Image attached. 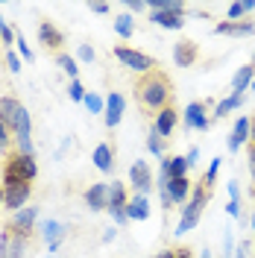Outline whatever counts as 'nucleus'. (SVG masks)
Segmentation results:
<instances>
[{"label": "nucleus", "instance_id": "f257e3e1", "mask_svg": "<svg viewBox=\"0 0 255 258\" xmlns=\"http://www.w3.org/2000/svg\"><path fill=\"white\" fill-rule=\"evenodd\" d=\"M173 94V85H170V77L161 74V71H153V74H144L138 85H135V97L147 112L159 114L161 109H167V100Z\"/></svg>", "mask_w": 255, "mask_h": 258}, {"label": "nucleus", "instance_id": "f03ea898", "mask_svg": "<svg viewBox=\"0 0 255 258\" xmlns=\"http://www.w3.org/2000/svg\"><path fill=\"white\" fill-rule=\"evenodd\" d=\"M208 197H211V191L203 188V185H197V188L191 191V200L185 203L182 217H179V223H176V235H179V238H185L191 229H197L200 217H203V209H206V203H208Z\"/></svg>", "mask_w": 255, "mask_h": 258}, {"label": "nucleus", "instance_id": "7ed1b4c3", "mask_svg": "<svg viewBox=\"0 0 255 258\" xmlns=\"http://www.w3.org/2000/svg\"><path fill=\"white\" fill-rule=\"evenodd\" d=\"M114 59L123 64V68L135 71V74H153V71H156V59H153V56H147V53H138V50L114 47Z\"/></svg>", "mask_w": 255, "mask_h": 258}, {"label": "nucleus", "instance_id": "20e7f679", "mask_svg": "<svg viewBox=\"0 0 255 258\" xmlns=\"http://www.w3.org/2000/svg\"><path fill=\"white\" fill-rule=\"evenodd\" d=\"M35 220H38V209L35 206H24L21 211H15L6 223V232L12 235H21V238H30L32 229H35Z\"/></svg>", "mask_w": 255, "mask_h": 258}, {"label": "nucleus", "instance_id": "39448f33", "mask_svg": "<svg viewBox=\"0 0 255 258\" xmlns=\"http://www.w3.org/2000/svg\"><path fill=\"white\" fill-rule=\"evenodd\" d=\"M24 114H27V106L21 100H15V97H0V123L9 129V132L18 129Z\"/></svg>", "mask_w": 255, "mask_h": 258}, {"label": "nucleus", "instance_id": "423d86ee", "mask_svg": "<svg viewBox=\"0 0 255 258\" xmlns=\"http://www.w3.org/2000/svg\"><path fill=\"white\" fill-rule=\"evenodd\" d=\"M0 185H3V182H0ZM3 191H6L3 206L15 214V211H21L27 206V200H30V194H32V185L30 182H12V185H3Z\"/></svg>", "mask_w": 255, "mask_h": 258}, {"label": "nucleus", "instance_id": "0eeeda50", "mask_svg": "<svg viewBox=\"0 0 255 258\" xmlns=\"http://www.w3.org/2000/svg\"><path fill=\"white\" fill-rule=\"evenodd\" d=\"M6 167L21 176L24 182H32V179L38 176V164H35V156H21V153H12L9 161H6Z\"/></svg>", "mask_w": 255, "mask_h": 258}, {"label": "nucleus", "instance_id": "6e6552de", "mask_svg": "<svg viewBox=\"0 0 255 258\" xmlns=\"http://www.w3.org/2000/svg\"><path fill=\"white\" fill-rule=\"evenodd\" d=\"M129 185L135 188V194H150V188H153V173H150V164L144 159L132 161V167H129Z\"/></svg>", "mask_w": 255, "mask_h": 258}, {"label": "nucleus", "instance_id": "1a4fd4ad", "mask_svg": "<svg viewBox=\"0 0 255 258\" xmlns=\"http://www.w3.org/2000/svg\"><path fill=\"white\" fill-rule=\"evenodd\" d=\"M249 135H252V120H249V117H238L235 126H232V132H229V138H226L229 153L235 156L243 144H249Z\"/></svg>", "mask_w": 255, "mask_h": 258}, {"label": "nucleus", "instance_id": "9d476101", "mask_svg": "<svg viewBox=\"0 0 255 258\" xmlns=\"http://www.w3.org/2000/svg\"><path fill=\"white\" fill-rule=\"evenodd\" d=\"M85 206L91 211H109V182H94L85 191Z\"/></svg>", "mask_w": 255, "mask_h": 258}, {"label": "nucleus", "instance_id": "9b49d317", "mask_svg": "<svg viewBox=\"0 0 255 258\" xmlns=\"http://www.w3.org/2000/svg\"><path fill=\"white\" fill-rule=\"evenodd\" d=\"M24 252H27V238L12 232L0 235V258H24Z\"/></svg>", "mask_w": 255, "mask_h": 258}, {"label": "nucleus", "instance_id": "f8f14e48", "mask_svg": "<svg viewBox=\"0 0 255 258\" xmlns=\"http://www.w3.org/2000/svg\"><path fill=\"white\" fill-rule=\"evenodd\" d=\"M123 109H126V97L117 94V91H112V94L106 97V126L114 129L120 120H123Z\"/></svg>", "mask_w": 255, "mask_h": 258}, {"label": "nucleus", "instance_id": "ddd939ff", "mask_svg": "<svg viewBox=\"0 0 255 258\" xmlns=\"http://www.w3.org/2000/svg\"><path fill=\"white\" fill-rule=\"evenodd\" d=\"M41 232H44V241H47L50 252H56V249L62 246V241L68 238V226H65L62 220H44V223H41Z\"/></svg>", "mask_w": 255, "mask_h": 258}, {"label": "nucleus", "instance_id": "4468645a", "mask_svg": "<svg viewBox=\"0 0 255 258\" xmlns=\"http://www.w3.org/2000/svg\"><path fill=\"white\" fill-rule=\"evenodd\" d=\"M185 129H197V132H206L208 129L206 103H188L185 106Z\"/></svg>", "mask_w": 255, "mask_h": 258}, {"label": "nucleus", "instance_id": "2eb2a0df", "mask_svg": "<svg viewBox=\"0 0 255 258\" xmlns=\"http://www.w3.org/2000/svg\"><path fill=\"white\" fill-rule=\"evenodd\" d=\"M217 35H235V38H246L255 32V21H220L214 27Z\"/></svg>", "mask_w": 255, "mask_h": 258}, {"label": "nucleus", "instance_id": "dca6fc26", "mask_svg": "<svg viewBox=\"0 0 255 258\" xmlns=\"http://www.w3.org/2000/svg\"><path fill=\"white\" fill-rule=\"evenodd\" d=\"M176 123H179V112H176L173 106H167V109H161L156 114V120H153V132H159L161 138H167V135H173Z\"/></svg>", "mask_w": 255, "mask_h": 258}, {"label": "nucleus", "instance_id": "f3484780", "mask_svg": "<svg viewBox=\"0 0 255 258\" xmlns=\"http://www.w3.org/2000/svg\"><path fill=\"white\" fill-rule=\"evenodd\" d=\"M38 41L47 50H62L65 35H62V30H56L50 21H41V24H38Z\"/></svg>", "mask_w": 255, "mask_h": 258}, {"label": "nucleus", "instance_id": "a211bd4d", "mask_svg": "<svg viewBox=\"0 0 255 258\" xmlns=\"http://www.w3.org/2000/svg\"><path fill=\"white\" fill-rule=\"evenodd\" d=\"M197 53H200V50H197L194 41H188V38H185V41H176V44H173V62H176V68H191V64L197 62Z\"/></svg>", "mask_w": 255, "mask_h": 258}, {"label": "nucleus", "instance_id": "6ab92c4d", "mask_svg": "<svg viewBox=\"0 0 255 258\" xmlns=\"http://www.w3.org/2000/svg\"><path fill=\"white\" fill-rule=\"evenodd\" d=\"M191 179L182 176V179H170V185H167V194H170V200H173V206H185L188 200H191Z\"/></svg>", "mask_w": 255, "mask_h": 258}, {"label": "nucleus", "instance_id": "aec40b11", "mask_svg": "<svg viewBox=\"0 0 255 258\" xmlns=\"http://www.w3.org/2000/svg\"><path fill=\"white\" fill-rule=\"evenodd\" d=\"M126 217L129 220H147V217H150V200H147V194H135V197H129Z\"/></svg>", "mask_w": 255, "mask_h": 258}, {"label": "nucleus", "instance_id": "412c9836", "mask_svg": "<svg viewBox=\"0 0 255 258\" xmlns=\"http://www.w3.org/2000/svg\"><path fill=\"white\" fill-rule=\"evenodd\" d=\"M252 80H255V68H252V64L238 68V74L232 77V94L243 97V91H249V88H252Z\"/></svg>", "mask_w": 255, "mask_h": 258}, {"label": "nucleus", "instance_id": "4be33fe9", "mask_svg": "<svg viewBox=\"0 0 255 258\" xmlns=\"http://www.w3.org/2000/svg\"><path fill=\"white\" fill-rule=\"evenodd\" d=\"M94 167L100 170V173H112L114 170V150L109 144H97V150H94Z\"/></svg>", "mask_w": 255, "mask_h": 258}, {"label": "nucleus", "instance_id": "5701e85b", "mask_svg": "<svg viewBox=\"0 0 255 258\" xmlns=\"http://www.w3.org/2000/svg\"><path fill=\"white\" fill-rule=\"evenodd\" d=\"M150 24H156L161 30H182L185 27V18L170 15V12H150Z\"/></svg>", "mask_w": 255, "mask_h": 258}, {"label": "nucleus", "instance_id": "b1692460", "mask_svg": "<svg viewBox=\"0 0 255 258\" xmlns=\"http://www.w3.org/2000/svg\"><path fill=\"white\" fill-rule=\"evenodd\" d=\"M129 197H126V185L123 182H109V209H126Z\"/></svg>", "mask_w": 255, "mask_h": 258}, {"label": "nucleus", "instance_id": "393cba45", "mask_svg": "<svg viewBox=\"0 0 255 258\" xmlns=\"http://www.w3.org/2000/svg\"><path fill=\"white\" fill-rule=\"evenodd\" d=\"M147 9H150V12H170V15L185 18V3H179V0H150Z\"/></svg>", "mask_w": 255, "mask_h": 258}, {"label": "nucleus", "instance_id": "a878e982", "mask_svg": "<svg viewBox=\"0 0 255 258\" xmlns=\"http://www.w3.org/2000/svg\"><path fill=\"white\" fill-rule=\"evenodd\" d=\"M240 103H243V97H238V94L223 97V100L214 106V117H226V114H232L235 109H240Z\"/></svg>", "mask_w": 255, "mask_h": 258}, {"label": "nucleus", "instance_id": "bb28decb", "mask_svg": "<svg viewBox=\"0 0 255 258\" xmlns=\"http://www.w3.org/2000/svg\"><path fill=\"white\" fill-rule=\"evenodd\" d=\"M114 32H117L120 38H132V32H135V18L129 15V12H120V15L114 18Z\"/></svg>", "mask_w": 255, "mask_h": 258}, {"label": "nucleus", "instance_id": "cd10ccee", "mask_svg": "<svg viewBox=\"0 0 255 258\" xmlns=\"http://www.w3.org/2000/svg\"><path fill=\"white\" fill-rule=\"evenodd\" d=\"M147 150H150V156L164 159V138H161L159 132H153V129H150V135H147Z\"/></svg>", "mask_w": 255, "mask_h": 258}, {"label": "nucleus", "instance_id": "c85d7f7f", "mask_svg": "<svg viewBox=\"0 0 255 258\" xmlns=\"http://www.w3.org/2000/svg\"><path fill=\"white\" fill-rule=\"evenodd\" d=\"M82 106H85L91 114H103V112H106V100H103L100 94H94V91H88V94H85Z\"/></svg>", "mask_w": 255, "mask_h": 258}, {"label": "nucleus", "instance_id": "c756f323", "mask_svg": "<svg viewBox=\"0 0 255 258\" xmlns=\"http://www.w3.org/2000/svg\"><path fill=\"white\" fill-rule=\"evenodd\" d=\"M56 62H59V68H62V71L68 74V77H71V80H77V74H80V68H77V56L59 53V56H56Z\"/></svg>", "mask_w": 255, "mask_h": 258}, {"label": "nucleus", "instance_id": "7c9ffc66", "mask_svg": "<svg viewBox=\"0 0 255 258\" xmlns=\"http://www.w3.org/2000/svg\"><path fill=\"white\" fill-rule=\"evenodd\" d=\"M220 164H223V159H211V164H208V170L203 173V188H208L211 191V185H214V179H217V173H220Z\"/></svg>", "mask_w": 255, "mask_h": 258}, {"label": "nucleus", "instance_id": "2f4dec72", "mask_svg": "<svg viewBox=\"0 0 255 258\" xmlns=\"http://www.w3.org/2000/svg\"><path fill=\"white\" fill-rule=\"evenodd\" d=\"M12 144H15L12 132L0 123V156H12Z\"/></svg>", "mask_w": 255, "mask_h": 258}, {"label": "nucleus", "instance_id": "473e14b6", "mask_svg": "<svg viewBox=\"0 0 255 258\" xmlns=\"http://www.w3.org/2000/svg\"><path fill=\"white\" fill-rule=\"evenodd\" d=\"M85 94H88V91L82 88V82L80 80H71V85H68V97H71L74 103H82V100H85Z\"/></svg>", "mask_w": 255, "mask_h": 258}, {"label": "nucleus", "instance_id": "72a5a7b5", "mask_svg": "<svg viewBox=\"0 0 255 258\" xmlns=\"http://www.w3.org/2000/svg\"><path fill=\"white\" fill-rule=\"evenodd\" d=\"M15 32H12V27H9V24H6V21H3V18H0V44H6V47H12V44H15Z\"/></svg>", "mask_w": 255, "mask_h": 258}, {"label": "nucleus", "instance_id": "f704fd0d", "mask_svg": "<svg viewBox=\"0 0 255 258\" xmlns=\"http://www.w3.org/2000/svg\"><path fill=\"white\" fill-rule=\"evenodd\" d=\"M15 47H18V53H21V59H24V62H32V59H35V53H32V47L24 41V35H18V38H15Z\"/></svg>", "mask_w": 255, "mask_h": 258}, {"label": "nucleus", "instance_id": "c9c22d12", "mask_svg": "<svg viewBox=\"0 0 255 258\" xmlns=\"http://www.w3.org/2000/svg\"><path fill=\"white\" fill-rule=\"evenodd\" d=\"M77 62H94V47H91V44H80V47H77Z\"/></svg>", "mask_w": 255, "mask_h": 258}, {"label": "nucleus", "instance_id": "e433bc0d", "mask_svg": "<svg viewBox=\"0 0 255 258\" xmlns=\"http://www.w3.org/2000/svg\"><path fill=\"white\" fill-rule=\"evenodd\" d=\"M246 12H249V9H246V3H232V6H229V12H226V21H238V18H243L246 15Z\"/></svg>", "mask_w": 255, "mask_h": 258}, {"label": "nucleus", "instance_id": "4c0bfd02", "mask_svg": "<svg viewBox=\"0 0 255 258\" xmlns=\"http://www.w3.org/2000/svg\"><path fill=\"white\" fill-rule=\"evenodd\" d=\"M109 214H112V220H114V226H117V229L129 223V217H126V209H109Z\"/></svg>", "mask_w": 255, "mask_h": 258}, {"label": "nucleus", "instance_id": "58836bf2", "mask_svg": "<svg viewBox=\"0 0 255 258\" xmlns=\"http://www.w3.org/2000/svg\"><path fill=\"white\" fill-rule=\"evenodd\" d=\"M6 68H9L12 74H18V71H21V59H18L15 50H9V53H6Z\"/></svg>", "mask_w": 255, "mask_h": 258}, {"label": "nucleus", "instance_id": "ea45409f", "mask_svg": "<svg viewBox=\"0 0 255 258\" xmlns=\"http://www.w3.org/2000/svg\"><path fill=\"white\" fill-rule=\"evenodd\" d=\"M223 255H226V258H235V241H232V229L226 232V238H223Z\"/></svg>", "mask_w": 255, "mask_h": 258}, {"label": "nucleus", "instance_id": "a19ab883", "mask_svg": "<svg viewBox=\"0 0 255 258\" xmlns=\"http://www.w3.org/2000/svg\"><path fill=\"white\" fill-rule=\"evenodd\" d=\"M226 214H229L232 220H238L240 217V200H229V203H226Z\"/></svg>", "mask_w": 255, "mask_h": 258}, {"label": "nucleus", "instance_id": "79ce46f5", "mask_svg": "<svg viewBox=\"0 0 255 258\" xmlns=\"http://www.w3.org/2000/svg\"><path fill=\"white\" fill-rule=\"evenodd\" d=\"M123 9L132 15V12H144V9H147V3H144V0H126V3H123Z\"/></svg>", "mask_w": 255, "mask_h": 258}, {"label": "nucleus", "instance_id": "37998d69", "mask_svg": "<svg viewBox=\"0 0 255 258\" xmlns=\"http://www.w3.org/2000/svg\"><path fill=\"white\" fill-rule=\"evenodd\" d=\"M159 197H161V209H170V206H173V200H170L167 188H159Z\"/></svg>", "mask_w": 255, "mask_h": 258}, {"label": "nucleus", "instance_id": "c03bdc74", "mask_svg": "<svg viewBox=\"0 0 255 258\" xmlns=\"http://www.w3.org/2000/svg\"><path fill=\"white\" fill-rule=\"evenodd\" d=\"M226 191H229V200H240V188H238V182H229V185H226Z\"/></svg>", "mask_w": 255, "mask_h": 258}, {"label": "nucleus", "instance_id": "a18cd8bd", "mask_svg": "<svg viewBox=\"0 0 255 258\" xmlns=\"http://www.w3.org/2000/svg\"><path fill=\"white\" fill-rule=\"evenodd\" d=\"M109 9H112L109 3H91V12H94V15H106Z\"/></svg>", "mask_w": 255, "mask_h": 258}, {"label": "nucleus", "instance_id": "49530a36", "mask_svg": "<svg viewBox=\"0 0 255 258\" xmlns=\"http://www.w3.org/2000/svg\"><path fill=\"white\" fill-rule=\"evenodd\" d=\"M114 238H117V226H112V229H106V232H103V243H112Z\"/></svg>", "mask_w": 255, "mask_h": 258}, {"label": "nucleus", "instance_id": "de8ad7c7", "mask_svg": "<svg viewBox=\"0 0 255 258\" xmlns=\"http://www.w3.org/2000/svg\"><path fill=\"white\" fill-rule=\"evenodd\" d=\"M185 159H188V164H197V161H200V150H197V147H194V150H188V156H185Z\"/></svg>", "mask_w": 255, "mask_h": 258}, {"label": "nucleus", "instance_id": "09e8293b", "mask_svg": "<svg viewBox=\"0 0 255 258\" xmlns=\"http://www.w3.org/2000/svg\"><path fill=\"white\" fill-rule=\"evenodd\" d=\"M246 255H249V243H240L238 252H235V258H246Z\"/></svg>", "mask_w": 255, "mask_h": 258}, {"label": "nucleus", "instance_id": "8fccbe9b", "mask_svg": "<svg viewBox=\"0 0 255 258\" xmlns=\"http://www.w3.org/2000/svg\"><path fill=\"white\" fill-rule=\"evenodd\" d=\"M249 173H252V182H255V147H249Z\"/></svg>", "mask_w": 255, "mask_h": 258}, {"label": "nucleus", "instance_id": "3c124183", "mask_svg": "<svg viewBox=\"0 0 255 258\" xmlns=\"http://www.w3.org/2000/svg\"><path fill=\"white\" fill-rule=\"evenodd\" d=\"M156 258H176V249H161Z\"/></svg>", "mask_w": 255, "mask_h": 258}, {"label": "nucleus", "instance_id": "603ef678", "mask_svg": "<svg viewBox=\"0 0 255 258\" xmlns=\"http://www.w3.org/2000/svg\"><path fill=\"white\" fill-rule=\"evenodd\" d=\"M200 258H211V252H208V249H203V252H200Z\"/></svg>", "mask_w": 255, "mask_h": 258}, {"label": "nucleus", "instance_id": "864d4df0", "mask_svg": "<svg viewBox=\"0 0 255 258\" xmlns=\"http://www.w3.org/2000/svg\"><path fill=\"white\" fill-rule=\"evenodd\" d=\"M3 200H6V191H3V185H0V203H3Z\"/></svg>", "mask_w": 255, "mask_h": 258}, {"label": "nucleus", "instance_id": "5fc2aeb1", "mask_svg": "<svg viewBox=\"0 0 255 258\" xmlns=\"http://www.w3.org/2000/svg\"><path fill=\"white\" fill-rule=\"evenodd\" d=\"M252 232H255V214H252Z\"/></svg>", "mask_w": 255, "mask_h": 258}, {"label": "nucleus", "instance_id": "6e6d98bb", "mask_svg": "<svg viewBox=\"0 0 255 258\" xmlns=\"http://www.w3.org/2000/svg\"><path fill=\"white\" fill-rule=\"evenodd\" d=\"M252 68H255V50H252Z\"/></svg>", "mask_w": 255, "mask_h": 258}, {"label": "nucleus", "instance_id": "4d7b16f0", "mask_svg": "<svg viewBox=\"0 0 255 258\" xmlns=\"http://www.w3.org/2000/svg\"><path fill=\"white\" fill-rule=\"evenodd\" d=\"M249 91H255V80H252V88H249Z\"/></svg>", "mask_w": 255, "mask_h": 258}]
</instances>
